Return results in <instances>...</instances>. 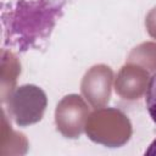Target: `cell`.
<instances>
[{
  "mask_svg": "<svg viewBox=\"0 0 156 156\" xmlns=\"http://www.w3.org/2000/svg\"><path fill=\"white\" fill-rule=\"evenodd\" d=\"M145 155H156V139L150 144L149 149L145 151Z\"/></svg>",
  "mask_w": 156,
  "mask_h": 156,
  "instance_id": "5b68a950",
  "label": "cell"
},
{
  "mask_svg": "<svg viewBox=\"0 0 156 156\" xmlns=\"http://www.w3.org/2000/svg\"><path fill=\"white\" fill-rule=\"evenodd\" d=\"M56 112L69 115V118L56 122L57 129L67 138H77L85 127L89 108L78 95H68L57 105Z\"/></svg>",
  "mask_w": 156,
  "mask_h": 156,
  "instance_id": "3957f363",
  "label": "cell"
},
{
  "mask_svg": "<svg viewBox=\"0 0 156 156\" xmlns=\"http://www.w3.org/2000/svg\"><path fill=\"white\" fill-rule=\"evenodd\" d=\"M46 102V95L39 87L26 84L18 87L11 94L9 111L17 126L26 127L43 118Z\"/></svg>",
  "mask_w": 156,
  "mask_h": 156,
  "instance_id": "7a4b0ae2",
  "label": "cell"
},
{
  "mask_svg": "<svg viewBox=\"0 0 156 156\" xmlns=\"http://www.w3.org/2000/svg\"><path fill=\"white\" fill-rule=\"evenodd\" d=\"M145 105L151 119L156 123V73H154L146 85L145 91Z\"/></svg>",
  "mask_w": 156,
  "mask_h": 156,
  "instance_id": "277c9868",
  "label": "cell"
},
{
  "mask_svg": "<svg viewBox=\"0 0 156 156\" xmlns=\"http://www.w3.org/2000/svg\"><path fill=\"white\" fill-rule=\"evenodd\" d=\"M65 5L66 0H1L2 46L16 52L41 48Z\"/></svg>",
  "mask_w": 156,
  "mask_h": 156,
  "instance_id": "6da1fadb",
  "label": "cell"
}]
</instances>
